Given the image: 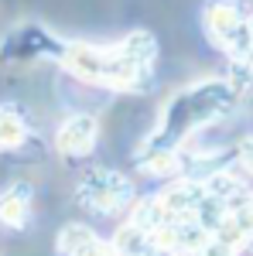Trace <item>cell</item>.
Wrapping results in <instances>:
<instances>
[{
  "instance_id": "6da1fadb",
  "label": "cell",
  "mask_w": 253,
  "mask_h": 256,
  "mask_svg": "<svg viewBox=\"0 0 253 256\" xmlns=\"http://www.w3.org/2000/svg\"><path fill=\"white\" fill-rule=\"evenodd\" d=\"M59 58L82 82L106 86V89H137L151 76V65L157 58V44L151 31H130L113 48L72 41V44L62 48Z\"/></svg>"
},
{
  "instance_id": "7a4b0ae2",
  "label": "cell",
  "mask_w": 253,
  "mask_h": 256,
  "mask_svg": "<svg viewBox=\"0 0 253 256\" xmlns=\"http://www.w3.org/2000/svg\"><path fill=\"white\" fill-rule=\"evenodd\" d=\"M233 102H236V89L226 79H202V82H195V86H188L185 92H178L164 106V116L157 123V130L147 137L144 154L178 150V144L188 137L192 130L219 120Z\"/></svg>"
},
{
  "instance_id": "3957f363",
  "label": "cell",
  "mask_w": 253,
  "mask_h": 256,
  "mask_svg": "<svg viewBox=\"0 0 253 256\" xmlns=\"http://www.w3.org/2000/svg\"><path fill=\"white\" fill-rule=\"evenodd\" d=\"M79 202L89 205L93 212L106 216V212H120L127 205H134V184L117 171H89L79 181Z\"/></svg>"
},
{
  "instance_id": "277c9868",
  "label": "cell",
  "mask_w": 253,
  "mask_h": 256,
  "mask_svg": "<svg viewBox=\"0 0 253 256\" xmlns=\"http://www.w3.org/2000/svg\"><path fill=\"white\" fill-rule=\"evenodd\" d=\"M205 34L215 41V48L229 52L233 58H239L246 48H250V38H246V14L236 0H215L205 10Z\"/></svg>"
},
{
  "instance_id": "5b68a950",
  "label": "cell",
  "mask_w": 253,
  "mask_h": 256,
  "mask_svg": "<svg viewBox=\"0 0 253 256\" xmlns=\"http://www.w3.org/2000/svg\"><path fill=\"white\" fill-rule=\"evenodd\" d=\"M96 134H99L96 120L86 116V113H76V116H69L59 126L55 147H59L62 158H86V154L96 147Z\"/></svg>"
},
{
  "instance_id": "8992f818",
  "label": "cell",
  "mask_w": 253,
  "mask_h": 256,
  "mask_svg": "<svg viewBox=\"0 0 253 256\" xmlns=\"http://www.w3.org/2000/svg\"><path fill=\"white\" fill-rule=\"evenodd\" d=\"M202 202H205V184L181 178L175 184H168V192L161 195V208L168 212V218H195Z\"/></svg>"
},
{
  "instance_id": "52a82bcc",
  "label": "cell",
  "mask_w": 253,
  "mask_h": 256,
  "mask_svg": "<svg viewBox=\"0 0 253 256\" xmlns=\"http://www.w3.org/2000/svg\"><path fill=\"white\" fill-rule=\"evenodd\" d=\"M31 202H35V188L31 181H14L0 192V226L7 229H24L28 212H31Z\"/></svg>"
},
{
  "instance_id": "ba28073f",
  "label": "cell",
  "mask_w": 253,
  "mask_h": 256,
  "mask_svg": "<svg viewBox=\"0 0 253 256\" xmlns=\"http://www.w3.org/2000/svg\"><path fill=\"white\" fill-rule=\"evenodd\" d=\"M59 253L62 256H113V250H110V242H103L93 229L72 222V226H65L59 232Z\"/></svg>"
},
{
  "instance_id": "9c48e42d",
  "label": "cell",
  "mask_w": 253,
  "mask_h": 256,
  "mask_svg": "<svg viewBox=\"0 0 253 256\" xmlns=\"http://www.w3.org/2000/svg\"><path fill=\"white\" fill-rule=\"evenodd\" d=\"M28 144V123L14 106H0V150H21Z\"/></svg>"
},
{
  "instance_id": "30bf717a",
  "label": "cell",
  "mask_w": 253,
  "mask_h": 256,
  "mask_svg": "<svg viewBox=\"0 0 253 256\" xmlns=\"http://www.w3.org/2000/svg\"><path fill=\"white\" fill-rule=\"evenodd\" d=\"M110 250H113V256H144L154 250V239L147 236V232H140L137 226H123L117 236H113V242H110Z\"/></svg>"
},
{
  "instance_id": "8fae6325",
  "label": "cell",
  "mask_w": 253,
  "mask_h": 256,
  "mask_svg": "<svg viewBox=\"0 0 253 256\" xmlns=\"http://www.w3.org/2000/svg\"><path fill=\"white\" fill-rule=\"evenodd\" d=\"M164 222H168V212L161 208V198H144V202H137L130 208V226H137L147 236H154Z\"/></svg>"
},
{
  "instance_id": "7c38bea8",
  "label": "cell",
  "mask_w": 253,
  "mask_h": 256,
  "mask_svg": "<svg viewBox=\"0 0 253 256\" xmlns=\"http://www.w3.org/2000/svg\"><path fill=\"white\" fill-rule=\"evenodd\" d=\"M239 164L253 174V137H246L243 144H239Z\"/></svg>"
},
{
  "instance_id": "4fadbf2b",
  "label": "cell",
  "mask_w": 253,
  "mask_h": 256,
  "mask_svg": "<svg viewBox=\"0 0 253 256\" xmlns=\"http://www.w3.org/2000/svg\"><path fill=\"white\" fill-rule=\"evenodd\" d=\"M246 38H250V48H253V10L246 14Z\"/></svg>"
}]
</instances>
